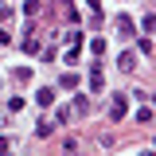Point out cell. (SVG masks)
I'll list each match as a JSON object with an SVG mask.
<instances>
[{"mask_svg": "<svg viewBox=\"0 0 156 156\" xmlns=\"http://www.w3.org/2000/svg\"><path fill=\"white\" fill-rule=\"evenodd\" d=\"M117 70H125V74H133V70H136V55H133V51H125V55L117 58Z\"/></svg>", "mask_w": 156, "mask_h": 156, "instance_id": "277c9868", "label": "cell"}, {"mask_svg": "<svg viewBox=\"0 0 156 156\" xmlns=\"http://www.w3.org/2000/svg\"><path fill=\"white\" fill-rule=\"evenodd\" d=\"M90 90H94V94H101V90H105V70H101V62H94V66H90Z\"/></svg>", "mask_w": 156, "mask_h": 156, "instance_id": "7a4b0ae2", "label": "cell"}, {"mask_svg": "<svg viewBox=\"0 0 156 156\" xmlns=\"http://www.w3.org/2000/svg\"><path fill=\"white\" fill-rule=\"evenodd\" d=\"M8 121H12V109H8V105H0V129H8Z\"/></svg>", "mask_w": 156, "mask_h": 156, "instance_id": "8fae6325", "label": "cell"}, {"mask_svg": "<svg viewBox=\"0 0 156 156\" xmlns=\"http://www.w3.org/2000/svg\"><path fill=\"white\" fill-rule=\"evenodd\" d=\"M70 109H74V113H86V109H90V101H86L82 94H74V101H70Z\"/></svg>", "mask_w": 156, "mask_h": 156, "instance_id": "8992f818", "label": "cell"}, {"mask_svg": "<svg viewBox=\"0 0 156 156\" xmlns=\"http://www.w3.org/2000/svg\"><path fill=\"white\" fill-rule=\"evenodd\" d=\"M12 78H16V82H31V66H16Z\"/></svg>", "mask_w": 156, "mask_h": 156, "instance_id": "ba28073f", "label": "cell"}, {"mask_svg": "<svg viewBox=\"0 0 156 156\" xmlns=\"http://www.w3.org/2000/svg\"><path fill=\"white\" fill-rule=\"evenodd\" d=\"M35 105H43V109H47V105H55V86H43V90L35 94Z\"/></svg>", "mask_w": 156, "mask_h": 156, "instance_id": "5b68a950", "label": "cell"}, {"mask_svg": "<svg viewBox=\"0 0 156 156\" xmlns=\"http://www.w3.org/2000/svg\"><path fill=\"white\" fill-rule=\"evenodd\" d=\"M51 133H55V121H39L35 125V136H51Z\"/></svg>", "mask_w": 156, "mask_h": 156, "instance_id": "52a82bcc", "label": "cell"}, {"mask_svg": "<svg viewBox=\"0 0 156 156\" xmlns=\"http://www.w3.org/2000/svg\"><path fill=\"white\" fill-rule=\"evenodd\" d=\"M136 121H140V125H148V121H152V109H148L144 101H140V109H136Z\"/></svg>", "mask_w": 156, "mask_h": 156, "instance_id": "9c48e42d", "label": "cell"}, {"mask_svg": "<svg viewBox=\"0 0 156 156\" xmlns=\"http://www.w3.org/2000/svg\"><path fill=\"white\" fill-rule=\"evenodd\" d=\"M58 86H62V90H78V74H62Z\"/></svg>", "mask_w": 156, "mask_h": 156, "instance_id": "30bf717a", "label": "cell"}, {"mask_svg": "<svg viewBox=\"0 0 156 156\" xmlns=\"http://www.w3.org/2000/svg\"><path fill=\"white\" fill-rule=\"evenodd\" d=\"M86 8H90V16H101V0H86Z\"/></svg>", "mask_w": 156, "mask_h": 156, "instance_id": "7c38bea8", "label": "cell"}, {"mask_svg": "<svg viewBox=\"0 0 156 156\" xmlns=\"http://www.w3.org/2000/svg\"><path fill=\"white\" fill-rule=\"evenodd\" d=\"M113 27H117V35H125V39H129V35H136V23H133L129 16H117V23H113Z\"/></svg>", "mask_w": 156, "mask_h": 156, "instance_id": "3957f363", "label": "cell"}, {"mask_svg": "<svg viewBox=\"0 0 156 156\" xmlns=\"http://www.w3.org/2000/svg\"><path fill=\"white\" fill-rule=\"evenodd\" d=\"M105 113H109V121H121V117H125V94H109Z\"/></svg>", "mask_w": 156, "mask_h": 156, "instance_id": "6da1fadb", "label": "cell"}]
</instances>
